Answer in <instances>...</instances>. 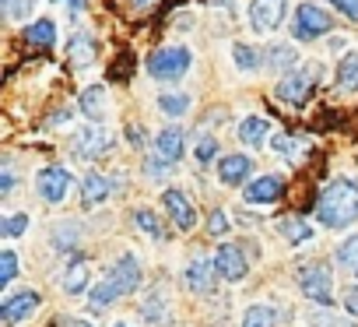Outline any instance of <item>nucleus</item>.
<instances>
[{"label": "nucleus", "mask_w": 358, "mask_h": 327, "mask_svg": "<svg viewBox=\"0 0 358 327\" xmlns=\"http://www.w3.org/2000/svg\"><path fill=\"white\" fill-rule=\"evenodd\" d=\"M194 64V53L187 46H162L148 57V74L155 81H179Z\"/></svg>", "instance_id": "2"}, {"label": "nucleus", "mask_w": 358, "mask_h": 327, "mask_svg": "<svg viewBox=\"0 0 358 327\" xmlns=\"http://www.w3.org/2000/svg\"><path fill=\"white\" fill-rule=\"evenodd\" d=\"M64 327H92V323H85V320H67Z\"/></svg>", "instance_id": "43"}, {"label": "nucleus", "mask_w": 358, "mask_h": 327, "mask_svg": "<svg viewBox=\"0 0 358 327\" xmlns=\"http://www.w3.org/2000/svg\"><path fill=\"white\" fill-rule=\"evenodd\" d=\"M36 309H39V295L36 292H22V295H15V299H8L4 306H0V316H4V323H18V320L32 316Z\"/></svg>", "instance_id": "14"}, {"label": "nucleus", "mask_w": 358, "mask_h": 327, "mask_svg": "<svg viewBox=\"0 0 358 327\" xmlns=\"http://www.w3.org/2000/svg\"><path fill=\"white\" fill-rule=\"evenodd\" d=\"M95 53H99L95 36H92L88 29H78V32L71 36V60H74L78 67H88V64L95 60Z\"/></svg>", "instance_id": "17"}, {"label": "nucleus", "mask_w": 358, "mask_h": 327, "mask_svg": "<svg viewBox=\"0 0 358 327\" xmlns=\"http://www.w3.org/2000/svg\"><path fill=\"white\" fill-rule=\"evenodd\" d=\"M183 144H187V134L179 130V127L158 130V137H155V155H158V162H179V155H183Z\"/></svg>", "instance_id": "12"}, {"label": "nucleus", "mask_w": 358, "mask_h": 327, "mask_svg": "<svg viewBox=\"0 0 358 327\" xmlns=\"http://www.w3.org/2000/svg\"><path fill=\"white\" fill-rule=\"evenodd\" d=\"M11 187H15V173H11V169H8V173H4V183H0V190H4V194H8V190H11Z\"/></svg>", "instance_id": "42"}, {"label": "nucleus", "mask_w": 358, "mask_h": 327, "mask_svg": "<svg viewBox=\"0 0 358 327\" xmlns=\"http://www.w3.org/2000/svg\"><path fill=\"white\" fill-rule=\"evenodd\" d=\"M151 4V0H137V8H148Z\"/></svg>", "instance_id": "44"}, {"label": "nucleus", "mask_w": 358, "mask_h": 327, "mask_svg": "<svg viewBox=\"0 0 358 327\" xmlns=\"http://www.w3.org/2000/svg\"><path fill=\"white\" fill-rule=\"evenodd\" d=\"M330 285H334L330 264L313 260V264H302V267H299V288H302V295H306V299L330 306V302H334V288H330Z\"/></svg>", "instance_id": "3"}, {"label": "nucleus", "mask_w": 358, "mask_h": 327, "mask_svg": "<svg viewBox=\"0 0 358 327\" xmlns=\"http://www.w3.org/2000/svg\"><path fill=\"white\" fill-rule=\"evenodd\" d=\"M313 85H316V74L313 71H295V74H288V78L278 81V99L288 102V106H302L313 95Z\"/></svg>", "instance_id": "9"}, {"label": "nucleus", "mask_w": 358, "mask_h": 327, "mask_svg": "<svg viewBox=\"0 0 358 327\" xmlns=\"http://www.w3.org/2000/svg\"><path fill=\"white\" fill-rule=\"evenodd\" d=\"M215 267H218V274H222L225 281H243L246 271H250V260H246V253H243L236 243H222V246L215 250Z\"/></svg>", "instance_id": "8"}, {"label": "nucleus", "mask_w": 358, "mask_h": 327, "mask_svg": "<svg viewBox=\"0 0 358 327\" xmlns=\"http://www.w3.org/2000/svg\"><path fill=\"white\" fill-rule=\"evenodd\" d=\"M113 327H130V323H113Z\"/></svg>", "instance_id": "45"}, {"label": "nucleus", "mask_w": 358, "mask_h": 327, "mask_svg": "<svg viewBox=\"0 0 358 327\" xmlns=\"http://www.w3.org/2000/svg\"><path fill=\"white\" fill-rule=\"evenodd\" d=\"M337 88H344V92L358 88V50L344 53V60L337 64Z\"/></svg>", "instance_id": "21"}, {"label": "nucleus", "mask_w": 358, "mask_h": 327, "mask_svg": "<svg viewBox=\"0 0 358 327\" xmlns=\"http://www.w3.org/2000/svg\"><path fill=\"white\" fill-rule=\"evenodd\" d=\"M106 106H109V95H106L102 85H88V88L81 92V113H85L88 120H99V123H102Z\"/></svg>", "instance_id": "18"}, {"label": "nucleus", "mask_w": 358, "mask_h": 327, "mask_svg": "<svg viewBox=\"0 0 358 327\" xmlns=\"http://www.w3.org/2000/svg\"><path fill=\"white\" fill-rule=\"evenodd\" d=\"M25 39H29L32 46H53V43H57V25H53L50 18H39V22H32V25L25 29Z\"/></svg>", "instance_id": "22"}, {"label": "nucleus", "mask_w": 358, "mask_h": 327, "mask_svg": "<svg viewBox=\"0 0 358 327\" xmlns=\"http://www.w3.org/2000/svg\"><path fill=\"white\" fill-rule=\"evenodd\" d=\"M36 190L46 204H60L71 190V173L64 166H46L39 176H36Z\"/></svg>", "instance_id": "6"}, {"label": "nucleus", "mask_w": 358, "mask_h": 327, "mask_svg": "<svg viewBox=\"0 0 358 327\" xmlns=\"http://www.w3.org/2000/svg\"><path fill=\"white\" fill-rule=\"evenodd\" d=\"M162 204H165V211H169V218H172L176 229H194L197 211H194V204H190V197L183 190H165L162 194Z\"/></svg>", "instance_id": "10"}, {"label": "nucleus", "mask_w": 358, "mask_h": 327, "mask_svg": "<svg viewBox=\"0 0 358 327\" xmlns=\"http://www.w3.org/2000/svg\"><path fill=\"white\" fill-rule=\"evenodd\" d=\"M15 274H18V253L4 250V253H0V285H11Z\"/></svg>", "instance_id": "34"}, {"label": "nucleus", "mask_w": 358, "mask_h": 327, "mask_svg": "<svg viewBox=\"0 0 358 327\" xmlns=\"http://www.w3.org/2000/svg\"><path fill=\"white\" fill-rule=\"evenodd\" d=\"M53 4H67V11L78 18V15H81V8H85V0H53Z\"/></svg>", "instance_id": "41"}, {"label": "nucleus", "mask_w": 358, "mask_h": 327, "mask_svg": "<svg viewBox=\"0 0 358 327\" xmlns=\"http://www.w3.org/2000/svg\"><path fill=\"white\" fill-rule=\"evenodd\" d=\"M123 295H130L137 285H141V264H137V257L134 253H123L113 267H109V274H106Z\"/></svg>", "instance_id": "11"}, {"label": "nucleus", "mask_w": 358, "mask_h": 327, "mask_svg": "<svg viewBox=\"0 0 358 327\" xmlns=\"http://www.w3.org/2000/svg\"><path fill=\"white\" fill-rule=\"evenodd\" d=\"M141 313H144V320H148V323H162L169 309L162 306V295H158V292H151V295L141 302Z\"/></svg>", "instance_id": "33"}, {"label": "nucleus", "mask_w": 358, "mask_h": 327, "mask_svg": "<svg viewBox=\"0 0 358 327\" xmlns=\"http://www.w3.org/2000/svg\"><path fill=\"white\" fill-rule=\"evenodd\" d=\"M215 274H218L215 260L194 257V260L187 264V285H190L194 292H211V278H215Z\"/></svg>", "instance_id": "16"}, {"label": "nucleus", "mask_w": 358, "mask_h": 327, "mask_svg": "<svg viewBox=\"0 0 358 327\" xmlns=\"http://www.w3.org/2000/svg\"><path fill=\"white\" fill-rule=\"evenodd\" d=\"M120 295H123V292H120V288H116L109 278H102V281H99V285L88 292V299H92V306H95V309H102V306H113Z\"/></svg>", "instance_id": "26"}, {"label": "nucleus", "mask_w": 358, "mask_h": 327, "mask_svg": "<svg viewBox=\"0 0 358 327\" xmlns=\"http://www.w3.org/2000/svg\"><path fill=\"white\" fill-rule=\"evenodd\" d=\"M158 109L169 113V116H183V113L190 109V99H187V95H179V92H169V95L158 99Z\"/></svg>", "instance_id": "31"}, {"label": "nucleus", "mask_w": 358, "mask_h": 327, "mask_svg": "<svg viewBox=\"0 0 358 327\" xmlns=\"http://www.w3.org/2000/svg\"><path fill=\"white\" fill-rule=\"evenodd\" d=\"M250 173H253V162H250L246 155H225V158L218 162V180H222L225 187H239V183H246Z\"/></svg>", "instance_id": "13"}, {"label": "nucleus", "mask_w": 358, "mask_h": 327, "mask_svg": "<svg viewBox=\"0 0 358 327\" xmlns=\"http://www.w3.org/2000/svg\"><path fill=\"white\" fill-rule=\"evenodd\" d=\"M267 57H271V60H267V67H271V71H292V67H295V60H299L292 46H274Z\"/></svg>", "instance_id": "30"}, {"label": "nucleus", "mask_w": 358, "mask_h": 327, "mask_svg": "<svg viewBox=\"0 0 358 327\" xmlns=\"http://www.w3.org/2000/svg\"><path fill=\"white\" fill-rule=\"evenodd\" d=\"M32 8H36V0H4V15H8V22H22Z\"/></svg>", "instance_id": "35"}, {"label": "nucleus", "mask_w": 358, "mask_h": 327, "mask_svg": "<svg viewBox=\"0 0 358 327\" xmlns=\"http://www.w3.org/2000/svg\"><path fill=\"white\" fill-rule=\"evenodd\" d=\"M88 288V260L85 257H74L64 271V292L67 295H81Z\"/></svg>", "instance_id": "20"}, {"label": "nucleus", "mask_w": 358, "mask_h": 327, "mask_svg": "<svg viewBox=\"0 0 358 327\" xmlns=\"http://www.w3.org/2000/svg\"><path fill=\"white\" fill-rule=\"evenodd\" d=\"M327 4H334L344 18H351V22H358V0H327Z\"/></svg>", "instance_id": "39"}, {"label": "nucleus", "mask_w": 358, "mask_h": 327, "mask_svg": "<svg viewBox=\"0 0 358 327\" xmlns=\"http://www.w3.org/2000/svg\"><path fill=\"white\" fill-rule=\"evenodd\" d=\"M109 144H113V134H109L99 120H88V123L78 130V137H74V151H78L81 158H99V155L109 151Z\"/></svg>", "instance_id": "5"}, {"label": "nucleus", "mask_w": 358, "mask_h": 327, "mask_svg": "<svg viewBox=\"0 0 358 327\" xmlns=\"http://www.w3.org/2000/svg\"><path fill=\"white\" fill-rule=\"evenodd\" d=\"M316 218L327 229H348L358 222V183L355 180H334L316 201Z\"/></svg>", "instance_id": "1"}, {"label": "nucleus", "mask_w": 358, "mask_h": 327, "mask_svg": "<svg viewBox=\"0 0 358 327\" xmlns=\"http://www.w3.org/2000/svg\"><path fill=\"white\" fill-rule=\"evenodd\" d=\"M330 29H334V22H330V15H327L323 8H316V4H302V8L295 11V25H292L295 39L313 43V39H323Z\"/></svg>", "instance_id": "4"}, {"label": "nucleus", "mask_w": 358, "mask_h": 327, "mask_svg": "<svg viewBox=\"0 0 358 327\" xmlns=\"http://www.w3.org/2000/svg\"><path fill=\"white\" fill-rule=\"evenodd\" d=\"M281 197V180L278 176H257L246 187V201L250 204H274Z\"/></svg>", "instance_id": "15"}, {"label": "nucleus", "mask_w": 358, "mask_h": 327, "mask_svg": "<svg viewBox=\"0 0 358 327\" xmlns=\"http://www.w3.org/2000/svg\"><path fill=\"white\" fill-rule=\"evenodd\" d=\"M208 232H211V236H225V232H229V215H225V211H211Z\"/></svg>", "instance_id": "38"}, {"label": "nucleus", "mask_w": 358, "mask_h": 327, "mask_svg": "<svg viewBox=\"0 0 358 327\" xmlns=\"http://www.w3.org/2000/svg\"><path fill=\"white\" fill-rule=\"evenodd\" d=\"M278 323V309L274 306H250L246 316H243V327H274Z\"/></svg>", "instance_id": "25"}, {"label": "nucleus", "mask_w": 358, "mask_h": 327, "mask_svg": "<svg viewBox=\"0 0 358 327\" xmlns=\"http://www.w3.org/2000/svg\"><path fill=\"white\" fill-rule=\"evenodd\" d=\"M29 229V215H8L4 222H0V232H4L8 239H15V236H22Z\"/></svg>", "instance_id": "36"}, {"label": "nucleus", "mask_w": 358, "mask_h": 327, "mask_svg": "<svg viewBox=\"0 0 358 327\" xmlns=\"http://www.w3.org/2000/svg\"><path fill=\"white\" fill-rule=\"evenodd\" d=\"M278 229H281V236H285L288 243H306V239L313 236V229H309L306 218H281Z\"/></svg>", "instance_id": "24"}, {"label": "nucleus", "mask_w": 358, "mask_h": 327, "mask_svg": "<svg viewBox=\"0 0 358 327\" xmlns=\"http://www.w3.org/2000/svg\"><path fill=\"white\" fill-rule=\"evenodd\" d=\"M232 57H236V67L246 71V74L260 67V53H257L253 46H246V43H236V46H232Z\"/></svg>", "instance_id": "29"}, {"label": "nucleus", "mask_w": 358, "mask_h": 327, "mask_svg": "<svg viewBox=\"0 0 358 327\" xmlns=\"http://www.w3.org/2000/svg\"><path fill=\"white\" fill-rule=\"evenodd\" d=\"M109 190H113V183H109L102 173H88L85 183H81V201H85L88 208H95V204H102V201L109 197Z\"/></svg>", "instance_id": "19"}, {"label": "nucleus", "mask_w": 358, "mask_h": 327, "mask_svg": "<svg viewBox=\"0 0 358 327\" xmlns=\"http://www.w3.org/2000/svg\"><path fill=\"white\" fill-rule=\"evenodd\" d=\"M134 222H137V229H144L151 239H165V225L158 222V215H155V211L137 208V211H134Z\"/></svg>", "instance_id": "27"}, {"label": "nucleus", "mask_w": 358, "mask_h": 327, "mask_svg": "<svg viewBox=\"0 0 358 327\" xmlns=\"http://www.w3.org/2000/svg\"><path fill=\"white\" fill-rule=\"evenodd\" d=\"M218 155V141L215 137H201L197 141V162H211Z\"/></svg>", "instance_id": "37"}, {"label": "nucleus", "mask_w": 358, "mask_h": 327, "mask_svg": "<svg viewBox=\"0 0 358 327\" xmlns=\"http://www.w3.org/2000/svg\"><path fill=\"white\" fill-rule=\"evenodd\" d=\"M78 222H64L57 232H53V246L57 250H74V243H78Z\"/></svg>", "instance_id": "32"}, {"label": "nucleus", "mask_w": 358, "mask_h": 327, "mask_svg": "<svg viewBox=\"0 0 358 327\" xmlns=\"http://www.w3.org/2000/svg\"><path fill=\"white\" fill-rule=\"evenodd\" d=\"M337 264H341V267H348V271L358 278V232L337 246Z\"/></svg>", "instance_id": "28"}, {"label": "nucleus", "mask_w": 358, "mask_h": 327, "mask_svg": "<svg viewBox=\"0 0 358 327\" xmlns=\"http://www.w3.org/2000/svg\"><path fill=\"white\" fill-rule=\"evenodd\" d=\"M264 137H267V120L264 116H246L239 123V141L243 144H260Z\"/></svg>", "instance_id": "23"}, {"label": "nucleus", "mask_w": 358, "mask_h": 327, "mask_svg": "<svg viewBox=\"0 0 358 327\" xmlns=\"http://www.w3.org/2000/svg\"><path fill=\"white\" fill-rule=\"evenodd\" d=\"M344 306H348V313H355V316H358V285H351V288H348Z\"/></svg>", "instance_id": "40"}, {"label": "nucleus", "mask_w": 358, "mask_h": 327, "mask_svg": "<svg viewBox=\"0 0 358 327\" xmlns=\"http://www.w3.org/2000/svg\"><path fill=\"white\" fill-rule=\"evenodd\" d=\"M288 15V0H253L250 4V25L253 32H274Z\"/></svg>", "instance_id": "7"}]
</instances>
